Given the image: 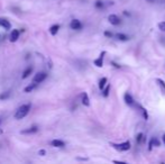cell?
<instances>
[{
    "label": "cell",
    "instance_id": "6da1fadb",
    "mask_svg": "<svg viewBox=\"0 0 165 164\" xmlns=\"http://www.w3.org/2000/svg\"><path fill=\"white\" fill-rule=\"evenodd\" d=\"M30 108H32V103H25V105H22L20 107L18 108L17 110H16V113H15V118L16 119H22V118H25L28 113L30 111Z\"/></svg>",
    "mask_w": 165,
    "mask_h": 164
},
{
    "label": "cell",
    "instance_id": "7a4b0ae2",
    "mask_svg": "<svg viewBox=\"0 0 165 164\" xmlns=\"http://www.w3.org/2000/svg\"><path fill=\"white\" fill-rule=\"evenodd\" d=\"M110 145L115 149V150L119 151V152H126V151L130 150V142L129 141H126L120 144H115V143H110Z\"/></svg>",
    "mask_w": 165,
    "mask_h": 164
},
{
    "label": "cell",
    "instance_id": "3957f363",
    "mask_svg": "<svg viewBox=\"0 0 165 164\" xmlns=\"http://www.w3.org/2000/svg\"><path fill=\"white\" fill-rule=\"evenodd\" d=\"M47 78V74L45 73V72H37L35 75H34V79H33V82L34 83H41V82H43L45 79Z\"/></svg>",
    "mask_w": 165,
    "mask_h": 164
},
{
    "label": "cell",
    "instance_id": "277c9868",
    "mask_svg": "<svg viewBox=\"0 0 165 164\" xmlns=\"http://www.w3.org/2000/svg\"><path fill=\"white\" fill-rule=\"evenodd\" d=\"M105 55H106V51H102L100 53V55H99V57L94 60L93 63L97 68H102V66H103V58H105Z\"/></svg>",
    "mask_w": 165,
    "mask_h": 164
},
{
    "label": "cell",
    "instance_id": "5b68a950",
    "mask_svg": "<svg viewBox=\"0 0 165 164\" xmlns=\"http://www.w3.org/2000/svg\"><path fill=\"white\" fill-rule=\"evenodd\" d=\"M108 20H109V23H110L111 25H114V26H118V25L121 23L120 22V18L115 14L109 15V16H108Z\"/></svg>",
    "mask_w": 165,
    "mask_h": 164
},
{
    "label": "cell",
    "instance_id": "8992f818",
    "mask_svg": "<svg viewBox=\"0 0 165 164\" xmlns=\"http://www.w3.org/2000/svg\"><path fill=\"white\" fill-rule=\"evenodd\" d=\"M124 100H125V102H126V105H128L129 107H134L135 106V101L133 99V97H131V94L128 92L125 93V96H124Z\"/></svg>",
    "mask_w": 165,
    "mask_h": 164
},
{
    "label": "cell",
    "instance_id": "52a82bcc",
    "mask_svg": "<svg viewBox=\"0 0 165 164\" xmlns=\"http://www.w3.org/2000/svg\"><path fill=\"white\" fill-rule=\"evenodd\" d=\"M70 27L73 30H80L82 28V24L80 22L79 19H73L71 23H70Z\"/></svg>",
    "mask_w": 165,
    "mask_h": 164
},
{
    "label": "cell",
    "instance_id": "ba28073f",
    "mask_svg": "<svg viewBox=\"0 0 165 164\" xmlns=\"http://www.w3.org/2000/svg\"><path fill=\"white\" fill-rule=\"evenodd\" d=\"M81 101H82L83 106H86V107L90 106V99H89V96H88L86 92H82V94H81Z\"/></svg>",
    "mask_w": 165,
    "mask_h": 164
},
{
    "label": "cell",
    "instance_id": "9c48e42d",
    "mask_svg": "<svg viewBox=\"0 0 165 164\" xmlns=\"http://www.w3.org/2000/svg\"><path fill=\"white\" fill-rule=\"evenodd\" d=\"M18 38H19V30H18V29H14V30L11 32V34H10L9 41H10L11 43H15Z\"/></svg>",
    "mask_w": 165,
    "mask_h": 164
},
{
    "label": "cell",
    "instance_id": "30bf717a",
    "mask_svg": "<svg viewBox=\"0 0 165 164\" xmlns=\"http://www.w3.org/2000/svg\"><path fill=\"white\" fill-rule=\"evenodd\" d=\"M154 146H156V147L159 146V141H158L156 137H153L151 141H150V143H148V150L152 151Z\"/></svg>",
    "mask_w": 165,
    "mask_h": 164
},
{
    "label": "cell",
    "instance_id": "8fae6325",
    "mask_svg": "<svg viewBox=\"0 0 165 164\" xmlns=\"http://www.w3.org/2000/svg\"><path fill=\"white\" fill-rule=\"evenodd\" d=\"M38 130V128H37V126H32V127H29V128H26L24 129V130H22L20 132V134H34V133H36Z\"/></svg>",
    "mask_w": 165,
    "mask_h": 164
},
{
    "label": "cell",
    "instance_id": "7c38bea8",
    "mask_svg": "<svg viewBox=\"0 0 165 164\" xmlns=\"http://www.w3.org/2000/svg\"><path fill=\"white\" fill-rule=\"evenodd\" d=\"M0 26L1 27H4V28H6L7 30L11 28V24L8 22L7 19H5V18H0Z\"/></svg>",
    "mask_w": 165,
    "mask_h": 164
},
{
    "label": "cell",
    "instance_id": "4fadbf2b",
    "mask_svg": "<svg viewBox=\"0 0 165 164\" xmlns=\"http://www.w3.org/2000/svg\"><path fill=\"white\" fill-rule=\"evenodd\" d=\"M51 145L54 146V147H64L65 146V143L61 139H53L51 142Z\"/></svg>",
    "mask_w": 165,
    "mask_h": 164
},
{
    "label": "cell",
    "instance_id": "5bb4252c",
    "mask_svg": "<svg viewBox=\"0 0 165 164\" xmlns=\"http://www.w3.org/2000/svg\"><path fill=\"white\" fill-rule=\"evenodd\" d=\"M156 81V83H157V86L159 87V89H161V91L164 93L165 94V82H164V80H162V79H156L155 80Z\"/></svg>",
    "mask_w": 165,
    "mask_h": 164
},
{
    "label": "cell",
    "instance_id": "9a60e30c",
    "mask_svg": "<svg viewBox=\"0 0 165 164\" xmlns=\"http://www.w3.org/2000/svg\"><path fill=\"white\" fill-rule=\"evenodd\" d=\"M116 37H117V39H119V41H122V42H126V41H128L129 39V37L126 35V34H122V33H118V34H116Z\"/></svg>",
    "mask_w": 165,
    "mask_h": 164
},
{
    "label": "cell",
    "instance_id": "2e32d148",
    "mask_svg": "<svg viewBox=\"0 0 165 164\" xmlns=\"http://www.w3.org/2000/svg\"><path fill=\"white\" fill-rule=\"evenodd\" d=\"M137 107L139 108V111H140L142 115H143L144 119H146V120H147V119H148V113H147V110H146L144 107H142L140 105H137Z\"/></svg>",
    "mask_w": 165,
    "mask_h": 164
},
{
    "label": "cell",
    "instance_id": "e0dca14e",
    "mask_svg": "<svg viewBox=\"0 0 165 164\" xmlns=\"http://www.w3.org/2000/svg\"><path fill=\"white\" fill-rule=\"evenodd\" d=\"M58 29H60V25H58V24H55V25H53V26H51L50 28V33L52 34V35H56L58 32Z\"/></svg>",
    "mask_w": 165,
    "mask_h": 164
},
{
    "label": "cell",
    "instance_id": "ac0fdd59",
    "mask_svg": "<svg viewBox=\"0 0 165 164\" xmlns=\"http://www.w3.org/2000/svg\"><path fill=\"white\" fill-rule=\"evenodd\" d=\"M107 82H108L107 78H101L100 81H99V89H100V90H103L105 87L107 86Z\"/></svg>",
    "mask_w": 165,
    "mask_h": 164
},
{
    "label": "cell",
    "instance_id": "d6986e66",
    "mask_svg": "<svg viewBox=\"0 0 165 164\" xmlns=\"http://www.w3.org/2000/svg\"><path fill=\"white\" fill-rule=\"evenodd\" d=\"M32 72H33V68H32V66H29V68H27V69H26L25 71L22 72V79L28 78V77H29V74H32Z\"/></svg>",
    "mask_w": 165,
    "mask_h": 164
},
{
    "label": "cell",
    "instance_id": "ffe728a7",
    "mask_svg": "<svg viewBox=\"0 0 165 164\" xmlns=\"http://www.w3.org/2000/svg\"><path fill=\"white\" fill-rule=\"evenodd\" d=\"M36 87H37V83H34V82H33L32 84H29L28 87H26V88L24 89V91H25V92H32L34 89H36Z\"/></svg>",
    "mask_w": 165,
    "mask_h": 164
},
{
    "label": "cell",
    "instance_id": "44dd1931",
    "mask_svg": "<svg viewBox=\"0 0 165 164\" xmlns=\"http://www.w3.org/2000/svg\"><path fill=\"white\" fill-rule=\"evenodd\" d=\"M109 92H110V84H107V86L105 87V89L102 90V96L105 98H107L108 96H109Z\"/></svg>",
    "mask_w": 165,
    "mask_h": 164
},
{
    "label": "cell",
    "instance_id": "7402d4cb",
    "mask_svg": "<svg viewBox=\"0 0 165 164\" xmlns=\"http://www.w3.org/2000/svg\"><path fill=\"white\" fill-rule=\"evenodd\" d=\"M9 96H10V92L9 91H5V92L0 93V100H5L9 98Z\"/></svg>",
    "mask_w": 165,
    "mask_h": 164
},
{
    "label": "cell",
    "instance_id": "603a6c76",
    "mask_svg": "<svg viewBox=\"0 0 165 164\" xmlns=\"http://www.w3.org/2000/svg\"><path fill=\"white\" fill-rule=\"evenodd\" d=\"M143 139H144V134L143 133H138L136 136V142L138 144H140V143L143 142Z\"/></svg>",
    "mask_w": 165,
    "mask_h": 164
},
{
    "label": "cell",
    "instance_id": "cb8c5ba5",
    "mask_svg": "<svg viewBox=\"0 0 165 164\" xmlns=\"http://www.w3.org/2000/svg\"><path fill=\"white\" fill-rule=\"evenodd\" d=\"M158 29L162 30V32H165V22H162L158 24Z\"/></svg>",
    "mask_w": 165,
    "mask_h": 164
},
{
    "label": "cell",
    "instance_id": "d4e9b609",
    "mask_svg": "<svg viewBox=\"0 0 165 164\" xmlns=\"http://www.w3.org/2000/svg\"><path fill=\"white\" fill-rule=\"evenodd\" d=\"M95 7L99 8V9H100V8H102V7H103V2H102L101 0H97V1H95Z\"/></svg>",
    "mask_w": 165,
    "mask_h": 164
},
{
    "label": "cell",
    "instance_id": "484cf974",
    "mask_svg": "<svg viewBox=\"0 0 165 164\" xmlns=\"http://www.w3.org/2000/svg\"><path fill=\"white\" fill-rule=\"evenodd\" d=\"M105 36H107V37H109V38H111V37H112V36H114V34H112V33H111V32H105Z\"/></svg>",
    "mask_w": 165,
    "mask_h": 164
},
{
    "label": "cell",
    "instance_id": "4316f807",
    "mask_svg": "<svg viewBox=\"0 0 165 164\" xmlns=\"http://www.w3.org/2000/svg\"><path fill=\"white\" fill-rule=\"evenodd\" d=\"M45 153H46V152H45V150H41L39 152H38V154H39V155H42V156H43V155H45Z\"/></svg>",
    "mask_w": 165,
    "mask_h": 164
},
{
    "label": "cell",
    "instance_id": "83f0119b",
    "mask_svg": "<svg viewBox=\"0 0 165 164\" xmlns=\"http://www.w3.org/2000/svg\"><path fill=\"white\" fill-rule=\"evenodd\" d=\"M114 163H119V164H125V162H121V161H114Z\"/></svg>",
    "mask_w": 165,
    "mask_h": 164
},
{
    "label": "cell",
    "instance_id": "f1b7e54d",
    "mask_svg": "<svg viewBox=\"0 0 165 164\" xmlns=\"http://www.w3.org/2000/svg\"><path fill=\"white\" fill-rule=\"evenodd\" d=\"M162 139H163V143H164V145H165V134H163V136H162Z\"/></svg>",
    "mask_w": 165,
    "mask_h": 164
},
{
    "label": "cell",
    "instance_id": "f546056e",
    "mask_svg": "<svg viewBox=\"0 0 165 164\" xmlns=\"http://www.w3.org/2000/svg\"><path fill=\"white\" fill-rule=\"evenodd\" d=\"M148 2H155V0H147Z\"/></svg>",
    "mask_w": 165,
    "mask_h": 164
},
{
    "label": "cell",
    "instance_id": "4dcf8cb0",
    "mask_svg": "<svg viewBox=\"0 0 165 164\" xmlns=\"http://www.w3.org/2000/svg\"><path fill=\"white\" fill-rule=\"evenodd\" d=\"M0 124H1V119H0Z\"/></svg>",
    "mask_w": 165,
    "mask_h": 164
}]
</instances>
